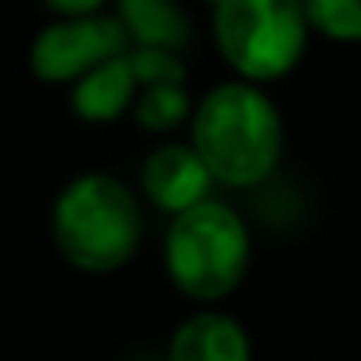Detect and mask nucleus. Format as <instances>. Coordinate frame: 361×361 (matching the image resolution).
<instances>
[{"label":"nucleus","mask_w":361,"mask_h":361,"mask_svg":"<svg viewBox=\"0 0 361 361\" xmlns=\"http://www.w3.org/2000/svg\"><path fill=\"white\" fill-rule=\"evenodd\" d=\"M190 148L210 171V179L226 187H252L268 179L283 148L276 105L249 82L218 86L195 109Z\"/></svg>","instance_id":"1"},{"label":"nucleus","mask_w":361,"mask_h":361,"mask_svg":"<svg viewBox=\"0 0 361 361\" xmlns=\"http://www.w3.org/2000/svg\"><path fill=\"white\" fill-rule=\"evenodd\" d=\"M307 27L330 39H361V0H299Z\"/></svg>","instance_id":"11"},{"label":"nucleus","mask_w":361,"mask_h":361,"mask_svg":"<svg viewBox=\"0 0 361 361\" xmlns=\"http://www.w3.org/2000/svg\"><path fill=\"white\" fill-rule=\"evenodd\" d=\"M206 4H214V8H218V4H221V0H206Z\"/></svg>","instance_id":"13"},{"label":"nucleus","mask_w":361,"mask_h":361,"mask_svg":"<svg viewBox=\"0 0 361 361\" xmlns=\"http://www.w3.org/2000/svg\"><path fill=\"white\" fill-rule=\"evenodd\" d=\"M128 35L113 16L59 20L43 27L32 43V71L43 82H82L102 63L125 55Z\"/></svg>","instance_id":"5"},{"label":"nucleus","mask_w":361,"mask_h":361,"mask_svg":"<svg viewBox=\"0 0 361 361\" xmlns=\"http://www.w3.org/2000/svg\"><path fill=\"white\" fill-rule=\"evenodd\" d=\"M171 361H249V338L229 314L202 311L175 330Z\"/></svg>","instance_id":"8"},{"label":"nucleus","mask_w":361,"mask_h":361,"mask_svg":"<svg viewBox=\"0 0 361 361\" xmlns=\"http://www.w3.org/2000/svg\"><path fill=\"white\" fill-rule=\"evenodd\" d=\"M55 245L82 272H113L140 249L144 218L133 190L113 175H78L51 214Z\"/></svg>","instance_id":"2"},{"label":"nucleus","mask_w":361,"mask_h":361,"mask_svg":"<svg viewBox=\"0 0 361 361\" xmlns=\"http://www.w3.org/2000/svg\"><path fill=\"white\" fill-rule=\"evenodd\" d=\"M190 102L183 82H152V86H140L136 94V121L144 128H175L183 117H187Z\"/></svg>","instance_id":"10"},{"label":"nucleus","mask_w":361,"mask_h":361,"mask_svg":"<svg viewBox=\"0 0 361 361\" xmlns=\"http://www.w3.org/2000/svg\"><path fill=\"white\" fill-rule=\"evenodd\" d=\"M210 183H214L210 171H206L202 159L195 156V148H187V144H164L144 164V190L167 214H183L190 206L206 202Z\"/></svg>","instance_id":"6"},{"label":"nucleus","mask_w":361,"mask_h":361,"mask_svg":"<svg viewBox=\"0 0 361 361\" xmlns=\"http://www.w3.org/2000/svg\"><path fill=\"white\" fill-rule=\"evenodd\" d=\"M121 27L140 51H183L190 43V24L175 0H121Z\"/></svg>","instance_id":"9"},{"label":"nucleus","mask_w":361,"mask_h":361,"mask_svg":"<svg viewBox=\"0 0 361 361\" xmlns=\"http://www.w3.org/2000/svg\"><path fill=\"white\" fill-rule=\"evenodd\" d=\"M214 39L241 78H283L307 47L303 4L299 0H221L214 8Z\"/></svg>","instance_id":"4"},{"label":"nucleus","mask_w":361,"mask_h":361,"mask_svg":"<svg viewBox=\"0 0 361 361\" xmlns=\"http://www.w3.org/2000/svg\"><path fill=\"white\" fill-rule=\"evenodd\" d=\"M140 94V78H136V63L133 51L102 63L97 71H90L82 82H74V113L90 125H105V121H117L128 109V102Z\"/></svg>","instance_id":"7"},{"label":"nucleus","mask_w":361,"mask_h":361,"mask_svg":"<svg viewBox=\"0 0 361 361\" xmlns=\"http://www.w3.org/2000/svg\"><path fill=\"white\" fill-rule=\"evenodd\" d=\"M164 260L175 288L190 299H221L241 283L249 268V233L229 206L206 202L175 214L167 229Z\"/></svg>","instance_id":"3"},{"label":"nucleus","mask_w":361,"mask_h":361,"mask_svg":"<svg viewBox=\"0 0 361 361\" xmlns=\"http://www.w3.org/2000/svg\"><path fill=\"white\" fill-rule=\"evenodd\" d=\"M51 12H59L63 20H82V16H94L102 8V0H43Z\"/></svg>","instance_id":"12"}]
</instances>
